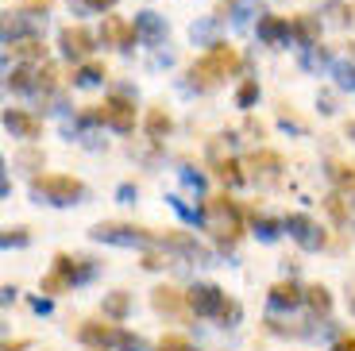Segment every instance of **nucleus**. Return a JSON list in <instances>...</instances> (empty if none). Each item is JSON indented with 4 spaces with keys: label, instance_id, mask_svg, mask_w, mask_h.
Returning <instances> with one entry per match:
<instances>
[{
    "label": "nucleus",
    "instance_id": "nucleus-1",
    "mask_svg": "<svg viewBox=\"0 0 355 351\" xmlns=\"http://www.w3.org/2000/svg\"><path fill=\"white\" fill-rule=\"evenodd\" d=\"M236 70H240V54H236V46L213 43V51L189 66V81H193L197 89H213V85H220V78H228V74H236Z\"/></svg>",
    "mask_w": 355,
    "mask_h": 351
},
{
    "label": "nucleus",
    "instance_id": "nucleus-2",
    "mask_svg": "<svg viewBox=\"0 0 355 351\" xmlns=\"http://www.w3.org/2000/svg\"><path fill=\"white\" fill-rule=\"evenodd\" d=\"M201 224L213 232L220 243H236L240 232H243L240 209H236V201H228V197H209V201L201 205Z\"/></svg>",
    "mask_w": 355,
    "mask_h": 351
},
{
    "label": "nucleus",
    "instance_id": "nucleus-3",
    "mask_svg": "<svg viewBox=\"0 0 355 351\" xmlns=\"http://www.w3.org/2000/svg\"><path fill=\"white\" fill-rule=\"evenodd\" d=\"M31 194L51 205H78L81 194H85V185L70 174H35L31 178Z\"/></svg>",
    "mask_w": 355,
    "mask_h": 351
},
{
    "label": "nucleus",
    "instance_id": "nucleus-4",
    "mask_svg": "<svg viewBox=\"0 0 355 351\" xmlns=\"http://www.w3.org/2000/svg\"><path fill=\"white\" fill-rule=\"evenodd\" d=\"M97 112H101V120H105V123H112L116 132H132V128H135V105L128 97H120V93L108 97Z\"/></svg>",
    "mask_w": 355,
    "mask_h": 351
},
{
    "label": "nucleus",
    "instance_id": "nucleus-5",
    "mask_svg": "<svg viewBox=\"0 0 355 351\" xmlns=\"http://www.w3.org/2000/svg\"><path fill=\"white\" fill-rule=\"evenodd\" d=\"M93 239H108V243H124V247H143L151 243V232L143 228H124V224H97L93 228Z\"/></svg>",
    "mask_w": 355,
    "mask_h": 351
},
{
    "label": "nucleus",
    "instance_id": "nucleus-6",
    "mask_svg": "<svg viewBox=\"0 0 355 351\" xmlns=\"http://www.w3.org/2000/svg\"><path fill=\"white\" fill-rule=\"evenodd\" d=\"M58 46L70 62H81L93 54V35H89L85 27H62V35H58Z\"/></svg>",
    "mask_w": 355,
    "mask_h": 351
},
{
    "label": "nucleus",
    "instance_id": "nucleus-7",
    "mask_svg": "<svg viewBox=\"0 0 355 351\" xmlns=\"http://www.w3.org/2000/svg\"><path fill=\"white\" fill-rule=\"evenodd\" d=\"M78 336L89 343V348H112V343H120V328L108 325V320H85V325L78 328Z\"/></svg>",
    "mask_w": 355,
    "mask_h": 351
},
{
    "label": "nucleus",
    "instance_id": "nucleus-8",
    "mask_svg": "<svg viewBox=\"0 0 355 351\" xmlns=\"http://www.w3.org/2000/svg\"><path fill=\"white\" fill-rule=\"evenodd\" d=\"M286 232H290V236L297 239L305 251H317V247H324V232H320L309 216H290V220H286Z\"/></svg>",
    "mask_w": 355,
    "mask_h": 351
},
{
    "label": "nucleus",
    "instance_id": "nucleus-9",
    "mask_svg": "<svg viewBox=\"0 0 355 351\" xmlns=\"http://www.w3.org/2000/svg\"><path fill=\"white\" fill-rule=\"evenodd\" d=\"M101 35H105L108 46H120V51H124V46H132L135 39H139V27L120 19V16H105V31H101Z\"/></svg>",
    "mask_w": 355,
    "mask_h": 351
},
{
    "label": "nucleus",
    "instance_id": "nucleus-10",
    "mask_svg": "<svg viewBox=\"0 0 355 351\" xmlns=\"http://www.w3.org/2000/svg\"><path fill=\"white\" fill-rule=\"evenodd\" d=\"M189 309H193L197 316H213L224 309V293L216 290V286H193V290H189Z\"/></svg>",
    "mask_w": 355,
    "mask_h": 351
},
{
    "label": "nucleus",
    "instance_id": "nucleus-11",
    "mask_svg": "<svg viewBox=\"0 0 355 351\" xmlns=\"http://www.w3.org/2000/svg\"><path fill=\"white\" fill-rule=\"evenodd\" d=\"M151 305L159 309V313H174V316H182V313H186V305H189V293L174 290V286H159V290L151 293Z\"/></svg>",
    "mask_w": 355,
    "mask_h": 351
},
{
    "label": "nucleus",
    "instance_id": "nucleus-12",
    "mask_svg": "<svg viewBox=\"0 0 355 351\" xmlns=\"http://www.w3.org/2000/svg\"><path fill=\"white\" fill-rule=\"evenodd\" d=\"M4 128H8V132H16L19 139H35V135L43 132V123L31 120L27 112H8V116H4Z\"/></svg>",
    "mask_w": 355,
    "mask_h": 351
},
{
    "label": "nucleus",
    "instance_id": "nucleus-13",
    "mask_svg": "<svg viewBox=\"0 0 355 351\" xmlns=\"http://www.w3.org/2000/svg\"><path fill=\"white\" fill-rule=\"evenodd\" d=\"M290 19H282V16H263L259 19V35L266 39V43H282V39H290Z\"/></svg>",
    "mask_w": 355,
    "mask_h": 351
},
{
    "label": "nucleus",
    "instance_id": "nucleus-14",
    "mask_svg": "<svg viewBox=\"0 0 355 351\" xmlns=\"http://www.w3.org/2000/svg\"><path fill=\"white\" fill-rule=\"evenodd\" d=\"M270 301H275L278 309H293L305 301V290H297L293 282H278V286H270Z\"/></svg>",
    "mask_w": 355,
    "mask_h": 351
},
{
    "label": "nucleus",
    "instance_id": "nucleus-15",
    "mask_svg": "<svg viewBox=\"0 0 355 351\" xmlns=\"http://www.w3.org/2000/svg\"><path fill=\"white\" fill-rule=\"evenodd\" d=\"M135 27H139V35L147 39V43H159V39L166 35V24H162L155 12H143V16H135Z\"/></svg>",
    "mask_w": 355,
    "mask_h": 351
},
{
    "label": "nucleus",
    "instance_id": "nucleus-16",
    "mask_svg": "<svg viewBox=\"0 0 355 351\" xmlns=\"http://www.w3.org/2000/svg\"><path fill=\"white\" fill-rule=\"evenodd\" d=\"M12 51L19 54V58H46V46H43V39H35V35H24V39H12Z\"/></svg>",
    "mask_w": 355,
    "mask_h": 351
},
{
    "label": "nucleus",
    "instance_id": "nucleus-17",
    "mask_svg": "<svg viewBox=\"0 0 355 351\" xmlns=\"http://www.w3.org/2000/svg\"><path fill=\"white\" fill-rule=\"evenodd\" d=\"M332 182L340 185V194H352L355 197V166H344V162H332Z\"/></svg>",
    "mask_w": 355,
    "mask_h": 351
},
{
    "label": "nucleus",
    "instance_id": "nucleus-18",
    "mask_svg": "<svg viewBox=\"0 0 355 351\" xmlns=\"http://www.w3.org/2000/svg\"><path fill=\"white\" fill-rule=\"evenodd\" d=\"M147 135H151V139L170 135V116L162 112V108H151V112H147Z\"/></svg>",
    "mask_w": 355,
    "mask_h": 351
},
{
    "label": "nucleus",
    "instance_id": "nucleus-19",
    "mask_svg": "<svg viewBox=\"0 0 355 351\" xmlns=\"http://www.w3.org/2000/svg\"><path fill=\"white\" fill-rule=\"evenodd\" d=\"M305 301H309L313 313H329V309H332V298H329L324 286H309V290H305Z\"/></svg>",
    "mask_w": 355,
    "mask_h": 351
},
{
    "label": "nucleus",
    "instance_id": "nucleus-20",
    "mask_svg": "<svg viewBox=\"0 0 355 351\" xmlns=\"http://www.w3.org/2000/svg\"><path fill=\"white\" fill-rule=\"evenodd\" d=\"M105 316L108 320H124L128 316V293H108L105 298Z\"/></svg>",
    "mask_w": 355,
    "mask_h": 351
},
{
    "label": "nucleus",
    "instance_id": "nucleus-21",
    "mask_svg": "<svg viewBox=\"0 0 355 351\" xmlns=\"http://www.w3.org/2000/svg\"><path fill=\"white\" fill-rule=\"evenodd\" d=\"M324 205H329V212L340 220V224H347V220H352V209H347V194H332Z\"/></svg>",
    "mask_w": 355,
    "mask_h": 351
},
{
    "label": "nucleus",
    "instance_id": "nucleus-22",
    "mask_svg": "<svg viewBox=\"0 0 355 351\" xmlns=\"http://www.w3.org/2000/svg\"><path fill=\"white\" fill-rule=\"evenodd\" d=\"M293 31H297V35H302V43L305 46H313V43H317V24H313V19H305V16H297V19H293Z\"/></svg>",
    "mask_w": 355,
    "mask_h": 351
},
{
    "label": "nucleus",
    "instance_id": "nucleus-23",
    "mask_svg": "<svg viewBox=\"0 0 355 351\" xmlns=\"http://www.w3.org/2000/svg\"><path fill=\"white\" fill-rule=\"evenodd\" d=\"M66 286H70V278H66V274L58 271V266H54V271L43 278V293H62Z\"/></svg>",
    "mask_w": 355,
    "mask_h": 351
},
{
    "label": "nucleus",
    "instance_id": "nucleus-24",
    "mask_svg": "<svg viewBox=\"0 0 355 351\" xmlns=\"http://www.w3.org/2000/svg\"><path fill=\"white\" fill-rule=\"evenodd\" d=\"M101 78H105V66H101V62H89V66H81L78 85H97Z\"/></svg>",
    "mask_w": 355,
    "mask_h": 351
},
{
    "label": "nucleus",
    "instance_id": "nucleus-25",
    "mask_svg": "<svg viewBox=\"0 0 355 351\" xmlns=\"http://www.w3.org/2000/svg\"><path fill=\"white\" fill-rule=\"evenodd\" d=\"M8 85L16 89V93H24V89H31V70H27V66H16V70L8 74Z\"/></svg>",
    "mask_w": 355,
    "mask_h": 351
},
{
    "label": "nucleus",
    "instance_id": "nucleus-26",
    "mask_svg": "<svg viewBox=\"0 0 355 351\" xmlns=\"http://www.w3.org/2000/svg\"><path fill=\"white\" fill-rule=\"evenodd\" d=\"M248 166H263V170H282V158L270 155V151H263V155H251Z\"/></svg>",
    "mask_w": 355,
    "mask_h": 351
},
{
    "label": "nucleus",
    "instance_id": "nucleus-27",
    "mask_svg": "<svg viewBox=\"0 0 355 351\" xmlns=\"http://www.w3.org/2000/svg\"><path fill=\"white\" fill-rule=\"evenodd\" d=\"M255 97H259V85H255V81H243V85H240V93H236L240 108H251V105H255Z\"/></svg>",
    "mask_w": 355,
    "mask_h": 351
},
{
    "label": "nucleus",
    "instance_id": "nucleus-28",
    "mask_svg": "<svg viewBox=\"0 0 355 351\" xmlns=\"http://www.w3.org/2000/svg\"><path fill=\"white\" fill-rule=\"evenodd\" d=\"M159 351H189V340H186V336H162Z\"/></svg>",
    "mask_w": 355,
    "mask_h": 351
},
{
    "label": "nucleus",
    "instance_id": "nucleus-29",
    "mask_svg": "<svg viewBox=\"0 0 355 351\" xmlns=\"http://www.w3.org/2000/svg\"><path fill=\"white\" fill-rule=\"evenodd\" d=\"M216 174H220L224 182H232V185H236V182H243L240 166H236V162H232V158H228V162H220V166H216Z\"/></svg>",
    "mask_w": 355,
    "mask_h": 351
},
{
    "label": "nucleus",
    "instance_id": "nucleus-30",
    "mask_svg": "<svg viewBox=\"0 0 355 351\" xmlns=\"http://www.w3.org/2000/svg\"><path fill=\"white\" fill-rule=\"evenodd\" d=\"M336 78H340V85H355V58L340 62V66H336Z\"/></svg>",
    "mask_w": 355,
    "mask_h": 351
},
{
    "label": "nucleus",
    "instance_id": "nucleus-31",
    "mask_svg": "<svg viewBox=\"0 0 355 351\" xmlns=\"http://www.w3.org/2000/svg\"><path fill=\"white\" fill-rule=\"evenodd\" d=\"M120 348H124V351H147V343H143L139 336H128L124 332V336H120Z\"/></svg>",
    "mask_w": 355,
    "mask_h": 351
},
{
    "label": "nucleus",
    "instance_id": "nucleus-32",
    "mask_svg": "<svg viewBox=\"0 0 355 351\" xmlns=\"http://www.w3.org/2000/svg\"><path fill=\"white\" fill-rule=\"evenodd\" d=\"M259 236H263V239H275V236H278V224H275V220H259Z\"/></svg>",
    "mask_w": 355,
    "mask_h": 351
},
{
    "label": "nucleus",
    "instance_id": "nucleus-33",
    "mask_svg": "<svg viewBox=\"0 0 355 351\" xmlns=\"http://www.w3.org/2000/svg\"><path fill=\"white\" fill-rule=\"evenodd\" d=\"M39 85L54 89V85H58V70H54V66H46V70H43V78H39Z\"/></svg>",
    "mask_w": 355,
    "mask_h": 351
},
{
    "label": "nucleus",
    "instance_id": "nucleus-34",
    "mask_svg": "<svg viewBox=\"0 0 355 351\" xmlns=\"http://www.w3.org/2000/svg\"><path fill=\"white\" fill-rule=\"evenodd\" d=\"M51 4H54V0H24V8H27V12H46Z\"/></svg>",
    "mask_w": 355,
    "mask_h": 351
},
{
    "label": "nucleus",
    "instance_id": "nucleus-35",
    "mask_svg": "<svg viewBox=\"0 0 355 351\" xmlns=\"http://www.w3.org/2000/svg\"><path fill=\"white\" fill-rule=\"evenodd\" d=\"M4 243H27V236H24V228H16V232H8V236H4Z\"/></svg>",
    "mask_w": 355,
    "mask_h": 351
},
{
    "label": "nucleus",
    "instance_id": "nucleus-36",
    "mask_svg": "<svg viewBox=\"0 0 355 351\" xmlns=\"http://www.w3.org/2000/svg\"><path fill=\"white\" fill-rule=\"evenodd\" d=\"M332 351H355V336H344V340H340Z\"/></svg>",
    "mask_w": 355,
    "mask_h": 351
},
{
    "label": "nucleus",
    "instance_id": "nucleus-37",
    "mask_svg": "<svg viewBox=\"0 0 355 351\" xmlns=\"http://www.w3.org/2000/svg\"><path fill=\"white\" fill-rule=\"evenodd\" d=\"M85 4H89V8H97V12H105V8H112L116 0H85Z\"/></svg>",
    "mask_w": 355,
    "mask_h": 351
},
{
    "label": "nucleus",
    "instance_id": "nucleus-38",
    "mask_svg": "<svg viewBox=\"0 0 355 351\" xmlns=\"http://www.w3.org/2000/svg\"><path fill=\"white\" fill-rule=\"evenodd\" d=\"M27 348V340H12V343H4V351H24Z\"/></svg>",
    "mask_w": 355,
    "mask_h": 351
},
{
    "label": "nucleus",
    "instance_id": "nucleus-39",
    "mask_svg": "<svg viewBox=\"0 0 355 351\" xmlns=\"http://www.w3.org/2000/svg\"><path fill=\"white\" fill-rule=\"evenodd\" d=\"M347 132H352V135H355V123H347Z\"/></svg>",
    "mask_w": 355,
    "mask_h": 351
},
{
    "label": "nucleus",
    "instance_id": "nucleus-40",
    "mask_svg": "<svg viewBox=\"0 0 355 351\" xmlns=\"http://www.w3.org/2000/svg\"><path fill=\"white\" fill-rule=\"evenodd\" d=\"M93 351H108V348H93Z\"/></svg>",
    "mask_w": 355,
    "mask_h": 351
}]
</instances>
